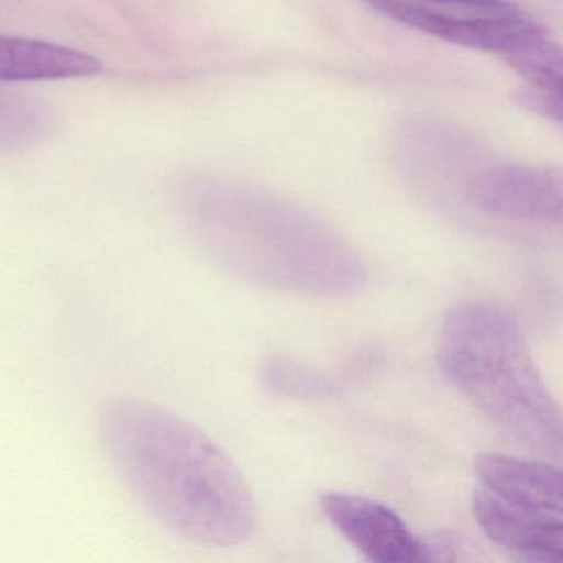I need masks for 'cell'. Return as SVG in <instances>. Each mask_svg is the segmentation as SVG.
<instances>
[{
    "mask_svg": "<svg viewBox=\"0 0 563 563\" xmlns=\"http://www.w3.org/2000/svg\"><path fill=\"white\" fill-rule=\"evenodd\" d=\"M101 446L144 509L199 545L235 547L256 529L252 490L232 457L200 428L134 398L100 415Z\"/></svg>",
    "mask_w": 563,
    "mask_h": 563,
    "instance_id": "obj_1",
    "label": "cell"
},
{
    "mask_svg": "<svg viewBox=\"0 0 563 563\" xmlns=\"http://www.w3.org/2000/svg\"><path fill=\"white\" fill-rule=\"evenodd\" d=\"M187 217L206 255L245 282L332 298L354 295L367 282L358 253L296 210L207 190L190 197Z\"/></svg>",
    "mask_w": 563,
    "mask_h": 563,
    "instance_id": "obj_2",
    "label": "cell"
},
{
    "mask_svg": "<svg viewBox=\"0 0 563 563\" xmlns=\"http://www.w3.org/2000/svg\"><path fill=\"white\" fill-rule=\"evenodd\" d=\"M438 357L444 377L500 430L537 453L562 456V411L509 311L483 301L456 306Z\"/></svg>",
    "mask_w": 563,
    "mask_h": 563,
    "instance_id": "obj_3",
    "label": "cell"
},
{
    "mask_svg": "<svg viewBox=\"0 0 563 563\" xmlns=\"http://www.w3.org/2000/svg\"><path fill=\"white\" fill-rule=\"evenodd\" d=\"M466 200L477 212L516 222L560 225L563 180L560 170L526 164L487 167L466 184Z\"/></svg>",
    "mask_w": 563,
    "mask_h": 563,
    "instance_id": "obj_4",
    "label": "cell"
},
{
    "mask_svg": "<svg viewBox=\"0 0 563 563\" xmlns=\"http://www.w3.org/2000/svg\"><path fill=\"white\" fill-rule=\"evenodd\" d=\"M378 14L423 32L430 37L487 52L504 58L519 47L540 25L527 19L520 9L499 14L457 15L437 11L413 0H362Z\"/></svg>",
    "mask_w": 563,
    "mask_h": 563,
    "instance_id": "obj_5",
    "label": "cell"
},
{
    "mask_svg": "<svg viewBox=\"0 0 563 563\" xmlns=\"http://www.w3.org/2000/svg\"><path fill=\"white\" fill-rule=\"evenodd\" d=\"M321 509L329 522L372 562H427L424 542L411 533L390 507L357 494H322Z\"/></svg>",
    "mask_w": 563,
    "mask_h": 563,
    "instance_id": "obj_6",
    "label": "cell"
},
{
    "mask_svg": "<svg viewBox=\"0 0 563 563\" xmlns=\"http://www.w3.org/2000/svg\"><path fill=\"white\" fill-rule=\"evenodd\" d=\"M474 517L490 542L532 562L559 563L563 559V517L507 503L477 486Z\"/></svg>",
    "mask_w": 563,
    "mask_h": 563,
    "instance_id": "obj_7",
    "label": "cell"
},
{
    "mask_svg": "<svg viewBox=\"0 0 563 563\" xmlns=\"http://www.w3.org/2000/svg\"><path fill=\"white\" fill-rule=\"evenodd\" d=\"M479 486L499 499L530 509L563 514V479L559 467L504 454L484 453L474 461Z\"/></svg>",
    "mask_w": 563,
    "mask_h": 563,
    "instance_id": "obj_8",
    "label": "cell"
},
{
    "mask_svg": "<svg viewBox=\"0 0 563 563\" xmlns=\"http://www.w3.org/2000/svg\"><path fill=\"white\" fill-rule=\"evenodd\" d=\"M104 70L93 55L65 45L0 35V84L70 80Z\"/></svg>",
    "mask_w": 563,
    "mask_h": 563,
    "instance_id": "obj_9",
    "label": "cell"
},
{
    "mask_svg": "<svg viewBox=\"0 0 563 563\" xmlns=\"http://www.w3.org/2000/svg\"><path fill=\"white\" fill-rule=\"evenodd\" d=\"M51 126V111L42 101L0 91V151L32 146Z\"/></svg>",
    "mask_w": 563,
    "mask_h": 563,
    "instance_id": "obj_10",
    "label": "cell"
},
{
    "mask_svg": "<svg viewBox=\"0 0 563 563\" xmlns=\"http://www.w3.org/2000/svg\"><path fill=\"white\" fill-rule=\"evenodd\" d=\"M503 62L520 75L526 85L562 91V48L545 29L530 35Z\"/></svg>",
    "mask_w": 563,
    "mask_h": 563,
    "instance_id": "obj_11",
    "label": "cell"
},
{
    "mask_svg": "<svg viewBox=\"0 0 563 563\" xmlns=\"http://www.w3.org/2000/svg\"><path fill=\"white\" fill-rule=\"evenodd\" d=\"M266 382L272 390L279 394L296 395V397H316L332 391V382L311 368L302 367L288 358H273L266 365Z\"/></svg>",
    "mask_w": 563,
    "mask_h": 563,
    "instance_id": "obj_12",
    "label": "cell"
},
{
    "mask_svg": "<svg viewBox=\"0 0 563 563\" xmlns=\"http://www.w3.org/2000/svg\"><path fill=\"white\" fill-rule=\"evenodd\" d=\"M516 103L547 120L562 123V91L526 85L516 91Z\"/></svg>",
    "mask_w": 563,
    "mask_h": 563,
    "instance_id": "obj_13",
    "label": "cell"
},
{
    "mask_svg": "<svg viewBox=\"0 0 563 563\" xmlns=\"http://www.w3.org/2000/svg\"><path fill=\"white\" fill-rule=\"evenodd\" d=\"M413 2H418V0H413ZM420 2L463 9V11L476 12V14H499V12H509L517 9V5L507 2V0H420Z\"/></svg>",
    "mask_w": 563,
    "mask_h": 563,
    "instance_id": "obj_14",
    "label": "cell"
}]
</instances>
